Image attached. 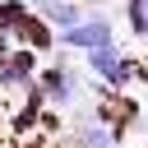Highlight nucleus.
<instances>
[{"label":"nucleus","instance_id":"nucleus-1","mask_svg":"<svg viewBox=\"0 0 148 148\" xmlns=\"http://www.w3.org/2000/svg\"><path fill=\"white\" fill-rule=\"evenodd\" d=\"M37 88H42L46 106H56V111H74V106L83 102V79H79L69 65H46V69H37Z\"/></svg>","mask_w":148,"mask_h":148},{"label":"nucleus","instance_id":"nucleus-2","mask_svg":"<svg viewBox=\"0 0 148 148\" xmlns=\"http://www.w3.org/2000/svg\"><path fill=\"white\" fill-rule=\"evenodd\" d=\"M56 42H60L65 51H97V46H111V42H116V23H111L106 14H88L83 23L56 32Z\"/></svg>","mask_w":148,"mask_h":148},{"label":"nucleus","instance_id":"nucleus-3","mask_svg":"<svg viewBox=\"0 0 148 148\" xmlns=\"http://www.w3.org/2000/svg\"><path fill=\"white\" fill-rule=\"evenodd\" d=\"M69 143L74 148H120V125H111L97 111H83L79 125H74V134H69Z\"/></svg>","mask_w":148,"mask_h":148},{"label":"nucleus","instance_id":"nucleus-4","mask_svg":"<svg viewBox=\"0 0 148 148\" xmlns=\"http://www.w3.org/2000/svg\"><path fill=\"white\" fill-rule=\"evenodd\" d=\"M37 14H42L56 32H65V28H74V23H83V18H88V5H83V0H46Z\"/></svg>","mask_w":148,"mask_h":148},{"label":"nucleus","instance_id":"nucleus-5","mask_svg":"<svg viewBox=\"0 0 148 148\" xmlns=\"http://www.w3.org/2000/svg\"><path fill=\"white\" fill-rule=\"evenodd\" d=\"M125 18H130V32L148 42V0H125Z\"/></svg>","mask_w":148,"mask_h":148},{"label":"nucleus","instance_id":"nucleus-6","mask_svg":"<svg viewBox=\"0 0 148 148\" xmlns=\"http://www.w3.org/2000/svg\"><path fill=\"white\" fill-rule=\"evenodd\" d=\"M23 5H28V9H42V5H46V0H23Z\"/></svg>","mask_w":148,"mask_h":148}]
</instances>
